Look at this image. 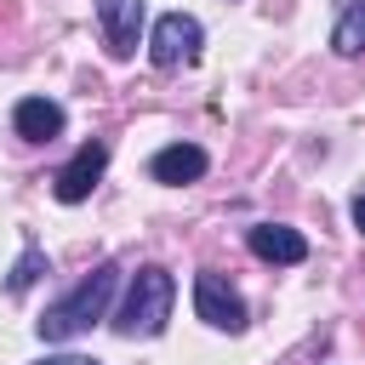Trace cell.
<instances>
[{
    "label": "cell",
    "instance_id": "obj_7",
    "mask_svg": "<svg viewBox=\"0 0 365 365\" xmlns=\"http://www.w3.org/2000/svg\"><path fill=\"white\" fill-rule=\"evenodd\" d=\"M245 240H251V251H257L262 262H302V257H308V240H302L297 228H279V222H257Z\"/></svg>",
    "mask_w": 365,
    "mask_h": 365
},
{
    "label": "cell",
    "instance_id": "obj_9",
    "mask_svg": "<svg viewBox=\"0 0 365 365\" xmlns=\"http://www.w3.org/2000/svg\"><path fill=\"white\" fill-rule=\"evenodd\" d=\"M148 171H154L160 182H194V177H205V148H194V143H171V148L154 154Z\"/></svg>",
    "mask_w": 365,
    "mask_h": 365
},
{
    "label": "cell",
    "instance_id": "obj_13",
    "mask_svg": "<svg viewBox=\"0 0 365 365\" xmlns=\"http://www.w3.org/2000/svg\"><path fill=\"white\" fill-rule=\"evenodd\" d=\"M354 228H359V234H365V194H359V200H354Z\"/></svg>",
    "mask_w": 365,
    "mask_h": 365
},
{
    "label": "cell",
    "instance_id": "obj_10",
    "mask_svg": "<svg viewBox=\"0 0 365 365\" xmlns=\"http://www.w3.org/2000/svg\"><path fill=\"white\" fill-rule=\"evenodd\" d=\"M331 46H336L342 57H359V51H365V0H354V6L336 17V34H331Z\"/></svg>",
    "mask_w": 365,
    "mask_h": 365
},
{
    "label": "cell",
    "instance_id": "obj_12",
    "mask_svg": "<svg viewBox=\"0 0 365 365\" xmlns=\"http://www.w3.org/2000/svg\"><path fill=\"white\" fill-rule=\"evenodd\" d=\"M46 365H103V359H86V354H68V359H46Z\"/></svg>",
    "mask_w": 365,
    "mask_h": 365
},
{
    "label": "cell",
    "instance_id": "obj_2",
    "mask_svg": "<svg viewBox=\"0 0 365 365\" xmlns=\"http://www.w3.org/2000/svg\"><path fill=\"white\" fill-rule=\"evenodd\" d=\"M171 297H177V279L165 268H137L131 285H125V302H120L114 325L125 336H160L165 319H171Z\"/></svg>",
    "mask_w": 365,
    "mask_h": 365
},
{
    "label": "cell",
    "instance_id": "obj_3",
    "mask_svg": "<svg viewBox=\"0 0 365 365\" xmlns=\"http://www.w3.org/2000/svg\"><path fill=\"white\" fill-rule=\"evenodd\" d=\"M148 57H154V68H177V63H194V57H200V23H194L188 11H165V17L154 23Z\"/></svg>",
    "mask_w": 365,
    "mask_h": 365
},
{
    "label": "cell",
    "instance_id": "obj_1",
    "mask_svg": "<svg viewBox=\"0 0 365 365\" xmlns=\"http://www.w3.org/2000/svg\"><path fill=\"white\" fill-rule=\"evenodd\" d=\"M114 285H120V268L114 262H103V268H91L68 297H57L46 314H40V336L46 342H68V336H80V331H91L103 314H108V297H114Z\"/></svg>",
    "mask_w": 365,
    "mask_h": 365
},
{
    "label": "cell",
    "instance_id": "obj_5",
    "mask_svg": "<svg viewBox=\"0 0 365 365\" xmlns=\"http://www.w3.org/2000/svg\"><path fill=\"white\" fill-rule=\"evenodd\" d=\"M103 165H108V148H103V143H80V148H74V160L51 177V194H57L63 205H80V200L97 188Z\"/></svg>",
    "mask_w": 365,
    "mask_h": 365
},
{
    "label": "cell",
    "instance_id": "obj_11",
    "mask_svg": "<svg viewBox=\"0 0 365 365\" xmlns=\"http://www.w3.org/2000/svg\"><path fill=\"white\" fill-rule=\"evenodd\" d=\"M40 274H46V257H40L34 245H29V251L17 257V268H11V279H6V285H11V291H29V285H34Z\"/></svg>",
    "mask_w": 365,
    "mask_h": 365
},
{
    "label": "cell",
    "instance_id": "obj_4",
    "mask_svg": "<svg viewBox=\"0 0 365 365\" xmlns=\"http://www.w3.org/2000/svg\"><path fill=\"white\" fill-rule=\"evenodd\" d=\"M194 314L217 331H240L245 325V302L234 285H222V274H194Z\"/></svg>",
    "mask_w": 365,
    "mask_h": 365
},
{
    "label": "cell",
    "instance_id": "obj_8",
    "mask_svg": "<svg viewBox=\"0 0 365 365\" xmlns=\"http://www.w3.org/2000/svg\"><path fill=\"white\" fill-rule=\"evenodd\" d=\"M11 125H17V137H29V143H51V137L63 131V108H57L51 97H23L17 114H11Z\"/></svg>",
    "mask_w": 365,
    "mask_h": 365
},
{
    "label": "cell",
    "instance_id": "obj_6",
    "mask_svg": "<svg viewBox=\"0 0 365 365\" xmlns=\"http://www.w3.org/2000/svg\"><path fill=\"white\" fill-rule=\"evenodd\" d=\"M97 23L114 57L137 51V29H143V0H97Z\"/></svg>",
    "mask_w": 365,
    "mask_h": 365
}]
</instances>
